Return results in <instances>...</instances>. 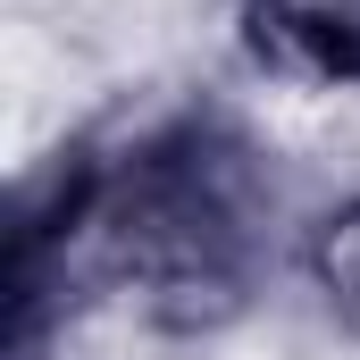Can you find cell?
I'll return each mask as SVG.
<instances>
[{
  "label": "cell",
  "mask_w": 360,
  "mask_h": 360,
  "mask_svg": "<svg viewBox=\"0 0 360 360\" xmlns=\"http://www.w3.org/2000/svg\"><path fill=\"white\" fill-rule=\"evenodd\" d=\"M293 276L310 285V302L327 310V327L360 344V184L319 201L302 218V243H293Z\"/></svg>",
  "instance_id": "obj_3"
},
{
  "label": "cell",
  "mask_w": 360,
  "mask_h": 360,
  "mask_svg": "<svg viewBox=\"0 0 360 360\" xmlns=\"http://www.w3.org/2000/svg\"><path fill=\"white\" fill-rule=\"evenodd\" d=\"M243 59L302 92H360V0H235Z\"/></svg>",
  "instance_id": "obj_2"
},
{
  "label": "cell",
  "mask_w": 360,
  "mask_h": 360,
  "mask_svg": "<svg viewBox=\"0 0 360 360\" xmlns=\"http://www.w3.org/2000/svg\"><path fill=\"white\" fill-rule=\"evenodd\" d=\"M293 243L276 151L210 92L68 134L8 210V360H51L101 310L151 335H218L293 269Z\"/></svg>",
  "instance_id": "obj_1"
}]
</instances>
